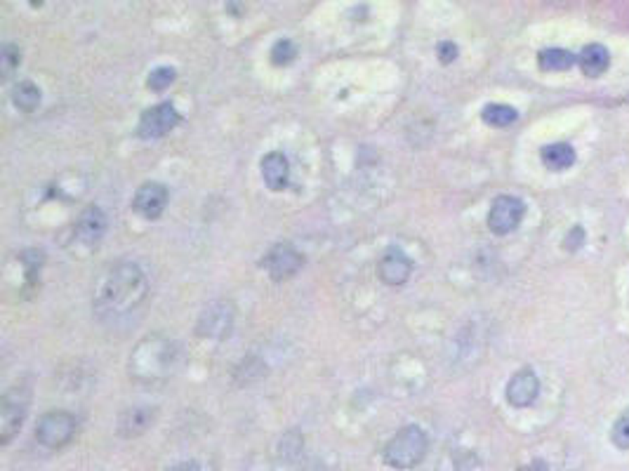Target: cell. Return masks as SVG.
Segmentation results:
<instances>
[{
    "instance_id": "14",
    "label": "cell",
    "mask_w": 629,
    "mask_h": 471,
    "mask_svg": "<svg viewBox=\"0 0 629 471\" xmlns=\"http://www.w3.org/2000/svg\"><path fill=\"white\" fill-rule=\"evenodd\" d=\"M104 231H106V214L97 205L85 207L80 212L78 222H76V236H78V241L92 246V243H97L104 236Z\"/></svg>"
},
{
    "instance_id": "2",
    "label": "cell",
    "mask_w": 629,
    "mask_h": 471,
    "mask_svg": "<svg viewBox=\"0 0 629 471\" xmlns=\"http://www.w3.org/2000/svg\"><path fill=\"white\" fill-rule=\"evenodd\" d=\"M177 349L170 339H163L158 335L141 339L130 356V375L141 382H156L165 379L175 368Z\"/></svg>"
},
{
    "instance_id": "7",
    "label": "cell",
    "mask_w": 629,
    "mask_h": 471,
    "mask_svg": "<svg viewBox=\"0 0 629 471\" xmlns=\"http://www.w3.org/2000/svg\"><path fill=\"white\" fill-rule=\"evenodd\" d=\"M182 121L180 111L175 109L172 101H160L158 106H151L141 113L139 118V137L141 139H158V137L168 135L177 123Z\"/></svg>"
},
{
    "instance_id": "20",
    "label": "cell",
    "mask_w": 629,
    "mask_h": 471,
    "mask_svg": "<svg viewBox=\"0 0 629 471\" xmlns=\"http://www.w3.org/2000/svg\"><path fill=\"white\" fill-rule=\"evenodd\" d=\"M481 118L490 128H509L512 123H516L519 113L507 104H485L483 111H481Z\"/></svg>"
},
{
    "instance_id": "17",
    "label": "cell",
    "mask_w": 629,
    "mask_h": 471,
    "mask_svg": "<svg viewBox=\"0 0 629 471\" xmlns=\"http://www.w3.org/2000/svg\"><path fill=\"white\" fill-rule=\"evenodd\" d=\"M542 163L547 170H554V172H561V170H568L571 165L575 163V151L571 144H566V142H559V144H549L542 148Z\"/></svg>"
},
{
    "instance_id": "18",
    "label": "cell",
    "mask_w": 629,
    "mask_h": 471,
    "mask_svg": "<svg viewBox=\"0 0 629 471\" xmlns=\"http://www.w3.org/2000/svg\"><path fill=\"white\" fill-rule=\"evenodd\" d=\"M40 97H43V94H40L38 85H33L31 80H21L12 87V101H15V106L19 111H26V113L35 111L40 106Z\"/></svg>"
},
{
    "instance_id": "22",
    "label": "cell",
    "mask_w": 629,
    "mask_h": 471,
    "mask_svg": "<svg viewBox=\"0 0 629 471\" xmlns=\"http://www.w3.org/2000/svg\"><path fill=\"white\" fill-rule=\"evenodd\" d=\"M19 62H21L19 47L12 45V43L3 45V52H0V71H3V78H10L12 71L19 67Z\"/></svg>"
},
{
    "instance_id": "6",
    "label": "cell",
    "mask_w": 629,
    "mask_h": 471,
    "mask_svg": "<svg viewBox=\"0 0 629 471\" xmlns=\"http://www.w3.org/2000/svg\"><path fill=\"white\" fill-rule=\"evenodd\" d=\"M524 214H526V203L521 198H516V196H497L488 212V226L492 234L504 236L521 224Z\"/></svg>"
},
{
    "instance_id": "9",
    "label": "cell",
    "mask_w": 629,
    "mask_h": 471,
    "mask_svg": "<svg viewBox=\"0 0 629 471\" xmlns=\"http://www.w3.org/2000/svg\"><path fill=\"white\" fill-rule=\"evenodd\" d=\"M168 198H170L168 189L163 184L149 182V184H141L137 189V194L132 198V207L144 219H158L165 207H168Z\"/></svg>"
},
{
    "instance_id": "1",
    "label": "cell",
    "mask_w": 629,
    "mask_h": 471,
    "mask_svg": "<svg viewBox=\"0 0 629 471\" xmlns=\"http://www.w3.org/2000/svg\"><path fill=\"white\" fill-rule=\"evenodd\" d=\"M146 290L149 285L139 266L132 262H118L99 281L94 292V311L99 318L118 320L137 311L146 300Z\"/></svg>"
},
{
    "instance_id": "16",
    "label": "cell",
    "mask_w": 629,
    "mask_h": 471,
    "mask_svg": "<svg viewBox=\"0 0 629 471\" xmlns=\"http://www.w3.org/2000/svg\"><path fill=\"white\" fill-rule=\"evenodd\" d=\"M578 59H580V67H583V74L585 76H592V78L601 76L603 71L608 69V64H610L608 50L603 45H598V43L587 45L585 50L580 52Z\"/></svg>"
},
{
    "instance_id": "23",
    "label": "cell",
    "mask_w": 629,
    "mask_h": 471,
    "mask_svg": "<svg viewBox=\"0 0 629 471\" xmlns=\"http://www.w3.org/2000/svg\"><path fill=\"white\" fill-rule=\"evenodd\" d=\"M175 78H177V74H175V69H172V67H158L156 71H151V74H149V78H146V85H149V90L163 92L165 87H168Z\"/></svg>"
},
{
    "instance_id": "13",
    "label": "cell",
    "mask_w": 629,
    "mask_h": 471,
    "mask_svg": "<svg viewBox=\"0 0 629 471\" xmlns=\"http://www.w3.org/2000/svg\"><path fill=\"white\" fill-rule=\"evenodd\" d=\"M259 172H262V180L271 191H283L288 187L290 180V163L281 151H271L266 153L259 163Z\"/></svg>"
},
{
    "instance_id": "25",
    "label": "cell",
    "mask_w": 629,
    "mask_h": 471,
    "mask_svg": "<svg viewBox=\"0 0 629 471\" xmlns=\"http://www.w3.org/2000/svg\"><path fill=\"white\" fill-rule=\"evenodd\" d=\"M585 231L580 229V226H575L573 231H568V238H566V243H563V248H568V250H578L580 246H583V241H585Z\"/></svg>"
},
{
    "instance_id": "11",
    "label": "cell",
    "mask_w": 629,
    "mask_h": 471,
    "mask_svg": "<svg viewBox=\"0 0 629 471\" xmlns=\"http://www.w3.org/2000/svg\"><path fill=\"white\" fill-rule=\"evenodd\" d=\"M540 393V379L531 368H524L509 379L507 384V401L514 408H528Z\"/></svg>"
},
{
    "instance_id": "8",
    "label": "cell",
    "mask_w": 629,
    "mask_h": 471,
    "mask_svg": "<svg viewBox=\"0 0 629 471\" xmlns=\"http://www.w3.org/2000/svg\"><path fill=\"white\" fill-rule=\"evenodd\" d=\"M304 264V257L300 255V250H295L290 243H278L269 250L264 259V266L269 271V276L274 281H286V278H293L295 273L302 269Z\"/></svg>"
},
{
    "instance_id": "19",
    "label": "cell",
    "mask_w": 629,
    "mask_h": 471,
    "mask_svg": "<svg viewBox=\"0 0 629 471\" xmlns=\"http://www.w3.org/2000/svg\"><path fill=\"white\" fill-rule=\"evenodd\" d=\"M537 64L542 71H568L575 64V55L561 47H547L537 55Z\"/></svg>"
},
{
    "instance_id": "10",
    "label": "cell",
    "mask_w": 629,
    "mask_h": 471,
    "mask_svg": "<svg viewBox=\"0 0 629 471\" xmlns=\"http://www.w3.org/2000/svg\"><path fill=\"white\" fill-rule=\"evenodd\" d=\"M377 273L387 285H403L413 273V259L401 248H387L379 257Z\"/></svg>"
},
{
    "instance_id": "3",
    "label": "cell",
    "mask_w": 629,
    "mask_h": 471,
    "mask_svg": "<svg viewBox=\"0 0 629 471\" xmlns=\"http://www.w3.org/2000/svg\"><path fill=\"white\" fill-rule=\"evenodd\" d=\"M426 450H429V438H426V434L420 427L408 425L387 440L382 455L389 467L413 469L426 457Z\"/></svg>"
},
{
    "instance_id": "27",
    "label": "cell",
    "mask_w": 629,
    "mask_h": 471,
    "mask_svg": "<svg viewBox=\"0 0 629 471\" xmlns=\"http://www.w3.org/2000/svg\"><path fill=\"white\" fill-rule=\"evenodd\" d=\"M170 471H200V467L196 462H182V464H177V467H172Z\"/></svg>"
},
{
    "instance_id": "5",
    "label": "cell",
    "mask_w": 629,
    "mask_h": 471,
    "mask_svg": "<svg viewBox=\"0 0 629 471\" xmlns=\"http://www.w3.org/2000/svg\"><path fill=\"white\" fill-rule=\"evenodd\" d=\"M28 410V393L26 389H12L0 398V443L8 445L12 438L19 434V429L26 420Z\"/></svg>"
},
{
    "instance_id": "26",
    "label": "cell",
    "mask_w": 629,
    "mask_h": 471,
    "mask_svg": "<svg viewBox=\"0 0 629 471\" xmlns=\"http://www.w3.org/2000/svg\"><path fill=\"white\" fill-rule=\"evenodd\" d=\"M455 57H458V45L455 43H441L438 45V59H441L443 64H450Z\"/></svg>"
},
{
    "instance_id": "21",
    "label": "cell",
    "mask_w": 629,
    "mask_h": 471,
    "mask_svg": "<svg viewBox=\"0 0 629 471\" xmlns=\"http://www.w3.org/2000/svg\"><path fill=\"white\" fill-rule=\"evenodd\" d=\"M295 57H298V47H295L293 40H288V38L278 40V43L271 47V62H274L276 67H288V64L295 62Z\"/></svg>"
},
{
    "instance_id": "4",
    "label": "cell",
    "mask_w": 629,
    "mask_h": 471,
    "mask_svg": "<svg viewBox=\"0 0 629 471\" xmlns=\"http://www.w3.org/2000/svg\"><path fill=\"white\" fill-rule=\"evenodd\" d=\"M76 429H78V422L76 417L67 413V410H52V413H45L38 420V427H35V440H38L43 448H62L67 445L71 438H74Z\"/></svg>"
},
{
    "instance_id": "12",
    "label": "cell",
    "mask_w": 629,
    "mask_h": 471,
    "mask_svg": "<svg viewBox=\"0 0 629 471\" xmlns=\"http://www.w3.org/2000/svg\"><path fill=\"white\" fill-rule=\"evenodd\" d=\"M234 323V309L227 302L210 304L200 316L198 323V335L203 337H227Z\"/></svg>"
},
{
    "instance_id": "15",
    "label": "cell",
    "mask_w": 629,
    "mask_h": 471,
    "mask_svg": "<svg viewBox=\"0 0 629 471\" xmlns=\"http://www.w3.org/2000/svg\"><path fill=\"white\" fill-rule=\"evenodd\" d=\"M151 425H153V410L137 405V408H130L121 415V420H118V431H121V436L132 438V436L144 434Z\"/></svg>"
},
{
    "instance_id": "24",
    "label": "cell",
    "mask_w": 629,
    "mask_h": 471,
    "mask_svg": "<svg viewBox=\"0 0 629 471\" xmlns=\"http://www.w3.org/2000/svg\"><path fill=\"white\" fill-rule=\"evenodd\" d=\"M610 438H613V443L618 445L620 450H629V410H625V413L615 420Z\"/></svg>"
}]
</instances>
